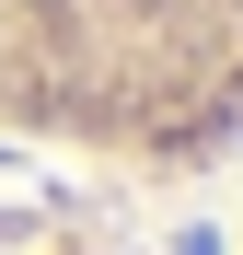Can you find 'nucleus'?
<instances>
[{
  "label": "nucleus",
  "instance_id": "f257e3e1",
  "mask_svg": "<svg viewBox=\"0 0 243 255\" xmlns=\"http://www.w3.org/2000/svg\"><path fill=\"white\" fill-rule=\"evenodd\" d=\"M0 139L174 186L243 151V0H0Z\"/></svg>",
  "mask_w": 243,
  "mask_h": 255
}]
</instances>
